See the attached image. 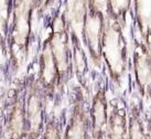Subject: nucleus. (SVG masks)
<instances>
[{
	"label": "nucleus",
	"instance_id": "f257e3e1",
	"mask_svg": "<svg viewBox=\"0 0 151 139\" xmlns=\"http://www.w3.org/2000/svg\"><path fill=\"white\" fill-rule=\"evenodd\" d=\"M101 54L110 79L114 83L120 85L127 71L128 52L126 40L122 34V24L114 17L106 23Z\"/></svg>",
	"mask_w": 151,
	"mask_h": 139
},
{
	"label": "nucleus",
	"instance_id": "f03ea898",
	"mask_svg": "<svg viewBox=\"0 0 151 139\" xmlns=\"http://www.w3.org/2000/svg\"><path fill=\"white\" fill-rule=\"evenodd\" d=\"M46 93L39 83L32 82L25 91V109L28 119V139H40L45 125Z\"/></svg>",
	"mask_w": 151,
	"mask_h": 139
},
{
	"label": "nucleus",
	"instance_id": "7ed1b4c3",
	"mask_svg": "<svg viewBox=\"0 0 151 139\" xmlns=\"http://www.w3.org/2000/svg\"><path fill=\"white\" fill-rule=\"evenodd\" d=\"M27 87L17 89L10 99L8 110L4 115V139H28V119L25 109Z\"/></svg>",
	"mask_w": 151,
	"mask_h": 139
},
{
	"label": "nucleus",
	"instance_id": "20e7f679",
	"mask_svg": "<svg viewBox=\"0 0 151 139\" xmlns=\"http://www.w3.org/2000/svg\"><path fill=\"white\" fill-rule=\"evenodd\" d=\"M52 54L59 70V87L67 83L72 73V51L67 24L63 19L58 23L53 33L47 39Z\"/></svg>",
	"mask_w": 151,
	"mask_h": 139
},
{
	"label": "nucleus",
	"instance_id": "39448f33",
	"mask_svg": "<svg viewBox=\"0 0 151 139\" xmlns=\"http://www.w3.org/2000/svg\"><path fill=\"white\" fill-rule=\"evenodd\" d=\"M92 138V122L89 109L86 107L84 94L81 89L74 93L70 115L64 128L63 139H89Z\"/></svg>",
	"mask_w": 151,
	"mask_h": 139
},
{
	"label": "nucleus",
	"instance_id": "423d86ee",
	"mask_svg": "<svg viewBox=\"0 0 151 139\" xmlns=\"http://www.w3.org/2000/svg\"><path fill=\"white\" fill-rule=\"evenodd\" d=\"M132 66L139 94L145 99L151 101V50L143 40L134 39Z\"/></svg>",
	"mask_w": 151,
	"mask_h": 139
},
{
	"label": "nucleus",
	"instance_id": "0eeeda50",
	"mask_svg": "<svg viewBox=\"0 0 151 139\" xmlns=\"http://www.w3.org/2000/svg\"><path fill=\"white\" fill-rule=\"evenodd\" d=\"M105 28V19L101 12L97 10H92L87 13L85 17L82 34L89 52V56L96 65H99L103 59L101 46Z\"/></svg>",
	"mask_w": 151,
	"mask_h": 139
},
{
	"label": "nucleus",
	"instance_id": "6e6552de",
	"mask_svg": "<svg viewBox=\"0 0 151 139\" xmlns=\"http://www.w3.org/2000/svg\"><path fill=\"white\" fill-rule=\"evenodd\" d=\"M89 116L92 122V139H105L109 113L106 89L104 86L99 87L93 96L89 107Z\"/></svg>",
	"mask_w": 151,
	"mask_h": 139
},
{
	"label": "nucleus",
	"instance_id": "1a4fd4ad",
	"mask_svg": "<svg viewBox=\"0 0 151 139\" xmlns=\"http://www.w3.org/2000/svg\"><path fill=\"white\" fill-rule=\"evenodd\" d=\"M120 103H114L109 112V119L105 139H128V115Z\"/></svg>",
	"mask_w": 151,
	"mask_h": 139
},
{
	"label": "nucleus",
	"instance_id": "9d476101",
	"mask_svg": "<svg viewBox=\"0 0 151 139\" xmlns=\"http://www.w3.org/2000/svg\"><path fill=\"white\" fill-rule=\"evenodd\" d=\"M146 117L142 106L139 103H131L128 110V139H146Z\"/></svg>",
	"mask_w": 151,
	"mask_h": 139
},
{
	"label": "nucleus",
	"instance_id": "9b49d317",
	"mask_svg": "<svg viewBox=\"0 0 151 139\" xmlns=\"http://www.w3.org/2000/svg\"><path fill=\"white\" fill-rule=\"evenodd\" d=\"M63 126L61 120L56 117L46 119L41 139H63Z\"/></svg>",
	"mask_w": 151,
	"mask_h": 139
},
{
	"label": "nucleus",
	"instance_id": "f8f14e48",
	"mask_svg": "<svg viewBox=\"0 0 151 139\" xmlns=\"http://www.w3.org/2000/svg\"><path fill=\"white\" fill-rule=\"evenodd\" d=\"M146 117V139H151V115H145Z\"/></svg>",
	"mask_w": 151,
	"mask_h": 139
}]
</instances>
